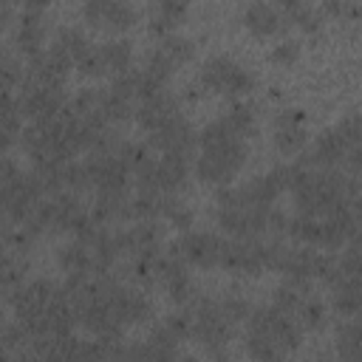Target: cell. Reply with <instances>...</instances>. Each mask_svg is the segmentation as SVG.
Segmentation results:
<instances>
[{"mask_svg": "<svg viewBox=\"0 0 362 362\" xmlns=\"http://www.w3.org/2000/svg\"><path fill=\"white\" fill-rule=\"evenodd\" d=\"M173 71H175V62L161 51V45L147 54V59H144V74H147V76H153L156 82L167 85L170 76H173Z\"/></svg>", "mask_w": 362, "mask_h": 362, "instance_id": "d4e9b609", "label": "cell"}, {"mask_svg": "<svg viewBox=\"0 0 362 362\" xmlns=\"http://www.w3.org/2000/svg\"><path fill=\"white\" fill-rule=\"evenodd\" d=\"M303 122H305V113L297 110V107L280 110V113L274 116V127H297V124H303Z\"/></svg>", "mask_w": 362, "mask_h": 362, "instance_id": "ee69618b", "label": "cell"}, {"mask_svg": "<svg viewBox=\"0 0 362 362\" xmlns=\"http://www.w3.org/2000/svg\"><path fill=\"white\" fill-rule=\"evenodd\" d=\"M322 11L331 14V17H337V20H345V23L362 17V8L354 0H325L322 3Z\"/></svg>", "mask_w": 362, "mask_h": 362, "instance_id": "8d00e7d4", "label": "cell"}, {"mask_svg": "<svg viewBox=\"0 0 362 362\" xmlns=\"http://www.w3.org/2000/svg\"><path fill=\"white\" fill-rule=\"evenodd\" d=\"M246 351L255 359H280V356H286L272 339H266L260 334H246Z\"/></svg>", "mask_w": 362, "mask_h": 362, "instance_id": "4dcf8cb0", "label": "cell"}, {"mask_svg": "<svg viewBox=\"0 0 362 362\" xmlns=\"http://www.w3.org/2000/svg\"><path fill=\"white\" fill-rule=\"evenodd\" d=\"M198 82L206 90L229 93V96H240V93H249L255 88V76L249 71H243L238 62H232L229 57H212V59H206L204 68H201V74H198Z\"/></svg>", "mask_w": 362, "mask_h": 362, "instance_id": "277c9868", "label": "cell"}, {"mask_svg": "<svg viewBox=\"0 0 362 362\" xmlns=\"http://www.w3.org/2000/svg\"><path fill=\"white\" fill-rule=\"evenodd\" d=\"M297 57H300V45H297L294 40H286V42L274 45V48H272V54H269V59H272V62H277V65H294V62H297Z\"/></svg>", "mask_w": 362, "mask_h": 362, "instance_id": "60d3db41", "label": "cell"}, {"mask_svg": "<svg viewBox=\"0 0 362 362\" xmlns=\"http://www.w3.org/2000/svg\"><path fill=\"white\" fill-rule=\"evenodd\" d=\"M167 221H170L175 229H184V232H187V229L192 226V212H189L184 204H178V206L170 212V218H167Z\"/></svg>", "mask_w": 362, "mask_h": 362, "instance_id": "f6af8a7d", "label": "cell"}, {"mask_svg": "<svg viewBox=\"0 0 362 362\" xmlns=\"http://www.w3.org/2000/svg\"><path fill=\"white\" fill-rule=\"evenodd\" d=\"M240 20H243L246 31H252L255 37H272V34L280 31V14L269 3H252V6H246V11H243Z\"/></svg>", "mask_w": 362, "mask_h": 362, "instance_id": "5bb4252c", "label": "cell"}, {"mask_svg": "<svg viewBox=\"0 0 362 362\" xmlns=\"http://www.w3.org/2000/svg\"><path fill=\"white\" fill-rule=\"evenodd\" d=\"M136 23V11L127 0H113L110 3V11H107V20H105V28L110 31H124Z\"/></svg>", "mask_w": 362, "mask_h": 362, "instance_id": "83f0119b", "label": "cell"}, {"mask_svg": "<svg viewBox=\"0 0 362 362\" xmlns=\"http://www.w3.org/2000/svg\"><path fill=\"white\" fill-rule=\"evenodd\" d=\"M272 139H274V147H277L283 156L300 153V150L305 147V141H308L303 124H297V127H274V136H272Z\"/></svg>", "mask_w": 362, "mask_h": 362, "instance_id": "cb8c5ba5", "label": "cell"}, {"mask_svg": "<svg viewBox=\"0 0 362 362\" xmlns=\"http://www.w3.org/2000/svg\"><path fill=\"white\" fill-rule=\"evenodd\" d=\"M110 3H113V0H85V3H82V17H85V23L93 25V28H105Z\"/></svg>", "mask_w": 362, "mask_h": 362, "instance_id": "e575fe53", "label": "cell"}, {"mask_svg": "<svg viewBox=\"0 0 362 362\" xmlns=\"http://www.w3.org/2000/svg\"><path fill=\"white\" fill-rule=\"evenodd\" d=\"M339 136L345 139V144H362V116H345L339 124H337Z\"/></svg>", "mask_w": 362, "mask_h": 362, "instance_id": "ab89813d", "label": "cell"}, {"mask_svg": "<svg viewBox=\"0 0 362 362\" xmlns=\"http://www.w3.org/2000/svg\"><path fill=\"white\" fill-rule=\"evenodd\" d=\"M74 62L59 51V48H48V51H40L28 59V74L25 79L28 82H37V85H51V88H62L65 76H68V68Z\"/></svg>", "mask_w": 362, "mask_h": 362, "instance_id": "ba28073f", "label": "cell"}, {"mask_svg": "<svg viewBox=\"0 0 362 362\" xmlns=\"http://www.w3.org/2000/svg\"><path fill=\"white\" fill-rule=\"evenodd\" d=\"M51 206H54V232H74L76 223L88 215L76 201V195H71L68 189L59 195H51Z\"/></svg>", "mask_w": 362, "mask_h": 362, "instance_id": "4fadbf2b", "label": "cell"}, {"mask_svg": "<svg viewBox=\"0 0 362 362\" xmlns=\"http://www.w3.org/2000/svg\"><path fill=\"white\" fill-rule=\"evenodd\" d=\"M277 3V8H280V14L288 20V23H294V25H300L305 34H314V31H320V25H322V17L305 3V0H274Z\"/></svg>", "mask_w": 362, "mask_h": 362, "instance_id": "9a60e30c", "label": "cell"}, {"mask_svg": "<svg viewBox=\"0 0 362 362\" xmlns=\"http://www.w3.org/2000/svg\"><path fill=\"white\" fill-rule=\"evenodd\" d=\"M167 328L178 337V339H187L192 337V314L189 311H181V314H170L167 317Z\"/></svg>", "mask_w": 362, "mask_h": 362, "instance_id": "b9f144b4", "label": "cell"}, {"mask_svg": "<svg viewBox=\"0 0 362 362\" xmlns=\"http://www.w3.org/2000/svg\"><path fill=\"white\" fill-rule=\"evenodd\" d=\"M198 144H201V156L195 161V173L201 181H209V184H218V187H226L238 170L243 167L246 161V144L240 136H235L223 119L206 124L201 133H198Z\"/></svg>", "mask_w": 362, "mask_h": 362, "instance_id": "6da1fadb", "label": "cell"}, {"mask_svg": "<svg viewBox=\"0 0 362 362\" xmlns=\"http://www.w3.org/2000/svg\"><path fill=\"white\" fill-rule=\"evenodd\" d=\"M303 294H305V291H300V288H294V286L283 283V286L274 291V305H277V308H283V311H288V314H297L300 303L305 300Z\"/></svg>", "mask_w": 362, "mask_h": 362, "instance_id": "d590c367", "label": "cell"}, {"mask_svg": "<svg viewBox=\"0 0 362 362\" xmlns=\"http://www.w3.org/2000/svg\"><path fill=\"white\" fill-rule=\"evenodd\" d=\"M54 48H59L74 65L79 62V57L90 48V42L85 40V34L82 31H76V28H62L59 34H57V42H54Z\"/></svg>", "mask_w": 362, "mask_h": 362, "instance_id": "603a6c76", "label": "cell"}, {"mask_svg": "<svg viewBox=\"0 0 362 362\" xmlns=\"http://www.w3.org/2000/svg\"><path fill=\"white\" fill-rule=\"evenodd\" d=\"M300 331H303V325L297 322V317L277 305L252 308V314H249V334H260V337L272 339L283 354H288L300 345Z\"/></svg>", "mask_w": 362, "mask_h": 362, "instance_id": "7a4b0ae2", "label": "cell"}, {"mask_svg": "<svg viewBox=\"0 0 362 362\" xmlns=\"http://www.w3.org/2000/svg\"><path fill=\"white\" fill-rule=\"evenodd\" d=\"M161 51L175 62V65H181V62H189L192 57H195V45H192V40H187V37H178V34H170V37H164L161 40Z\"/></svg>", "mask_w": 362, "mask_h": 362, "instance_id": "484cf974", "label": "cell"}, {"mask_svg": "<svg viewBox=\"0 0 362 362\" xmlns=\"http://www.w3.org/2000/svg\"><path fill=\"white\" fill-rule=\"evenodd\" d=\"M23 110H20V99H14L11 90H6L3 96V147L8 150L14 144L17 136H23Z\"/></svg>", "mask_w": 362, "mask_h": 362, "instance_id": "ffe728a7", "label": "cell"}, {"mask_svg": "<svg viewBox=\"0 0 362 362\" xmlns=\"http://www.w3.org/2000/svg\"><path fill=\"white\" fill-rule=\"evenodd\" d=\"M342 164H345L348 173H362V144H351V147L345 150Z\"/></svg>", "mask_w": 362, "mask_h": 362, "instance_id": "bcb514c9", "label": "cell"}, {"mask_svg": "<svg viewBox=\"0 0 362 362\" xmlns=\"http://www.w3.org/2000/svg\"><path fill=\"white\" fill-rule=\"evenodd\" d=\"M286 232L300 240V243H308V246H322V221L317 215H308V212H300L294 218H288V226Z\"/></svg>", "mask_w": 362, "mask_h": 362, "instance_id": "e0dca14e", "label": "cell"}, {"mask_svg": "<svg viewBox=\"0 0 362 362\" xmlns=\"http://www.w3.org/2000/svg\"><path fill=\"white\" fill-rule=\"evenodd\" d=\"M99 51H102V59H105L107 74H113V76L116 74H124L130 68V62H133V48H130L127 40H110Z\"/></svg>", "mask_w": 362, "mask_h": 362, "instance_id": "44dd1931", "label": "cell"}, {"mask_svg": "<svg viewBox=\"0 0 362 362\" xmlns=\"http://www.w3.org/2000/svg\"><path fill=\"white\" fill-rule=\"evenodd\" d=\"M76 68H79V74H82V76H102V74H107V68H105V59H102V51H99V48H88V51L79 57Z\"/></svg>", "mask_w": 362, "mask_h": 362, "instance_id": "74e56055", "label": "cell"}, {"mask_svg": "<svg viewBox=\"0 0 362 362\" xmlns=\"http://www.w3.org/2000/svg\"><path fill=\"white\" fill-rule=\"evenodd\" d=\"M337 266H339V283L342 280H356V283H362V252L359 249H348L339 260H337ZM337 283V286H339Z\"/></svg>", "mask_w": 362, "mask_h": 362, "instance_id": "d6a6232c", "label": "cell"}, {"mask_svg": "<svg viewBox=\"0 0 362 362\" xmlns=\"http://www.w3.org/2000/svg\"><path fill=\"white\" fill-rule=\"evenodd\" d=\"M99 110L102 116L110 122V124H119V122H127L136 110H133V99L113 90V88H105L102 90V102H99Z\"/></svg>", "mask_w": 362, "mask_h": 362, "instance_id": "ac0fdd59", "label": "cell"}, {"mask_svg": "<svg viewBox=\"0 0 362 362\" xmlns=\"http://www.w3.org/2000/svg\"><path fill=\"white\" fill-rule=\"evenodd\" d=\"M221 252H223V240L209 232H187L181 240L173 243V255H178L184 263L204 269L221 266Z\"/></svg>", "mask_w": 362, "mask_h": 362, "instance_id": "52a82bcc", "label": "cell"}, {"mask_svg": "<svg viewBox=\"0 0 362 362\" xmlns=\"http://www.w3.org/2000/svg\"><path fill=\"white\" fill-rule=\"evenodd\" d=\"M23 274H25V263L23 260H14L11 255H6L3 257V274H0L3 288L6 291H14L17 286H23Z\"/></svg>", "mask_w": 362, "mask_h": 362, "instance_id": "836d02e7", "label": "cell"}, {"mask_svg": "<svg viewBox=\"0 0 362 362\" xmlns=\"http://www.w3.org/2000/svg\"><path fill=\"white\" fill-rule=\"evenodd\" d=\"M189 314H192V339L198 345H204L209 354L221 356V348L232 337V322L223 317L221 303H215V300H198Z\"/></svg>", "mask_w": 362, "mask_h": 362, "instance_id": "3957f363", "label": "cell"}, {"mask_svg": "<svg viewBox=\"0 0 362 362\" xmlns=\"http://www.w3.org/2000/svg\"><path fill=\"white\" fill-rule=\"evenodd\" d=\"M25 8H31V11H40V8H45L51 0H20Z\"/></svg>", "mask_w": 362, "mask_h": 362, "instance_id": "c3c4849f", "label": "cell"}, {"mask_svg": "<svg viewBox=\"0 0 362 362\" xmlns=\"http://www.w3.org/2000/svg\"><path fill=\"white\" fill-rule=\"evenodd\" d=\"M195 144H198V133L192 130V124L181 113L150 133V147H156L161 153H184V156H189Z\"/></svg>", "mask_w": 362, "mask_h": 362, "instance_id": "9c48e42d", "label": "cell"}, {"mask_svg": "<svg viewBox=\"0 0 362 362\" xmlns=\"http://www.w3.org/2000/svg\"><path fill=\"white\" fill-rule=\"evenodd\" d=\"M345 150H348V144L339 136V130L334 127V130H325V133L317 136L314 147L303 156V164L305 167H322V170H328V167H334V164H339L345 158Z\"/></svg>", "mask_w": 362, "mask_h": 362, "instance_id": "8fae6325", "label": "cell"}, {"mask_svg": "<svg viewBox=\"0 0 362 362\" xmlns=\"http://www.w3.org/2000/svg\"><path fill=\"white\" fill-rule=\"evenodd\" d=\"M351 246L354 249H362V226H356V232L351 235Z\"/></svg>", "mask_w": 362, "mask_h": 362, "instance_id": "681fc988", "label": "cell"}, {"mask_svg": "<svg viewBox=\"0 0 362 362\" xmlns=\"http://www.w3.org/2000/svg\"><path fill=\"white\" fill-rule=\"evenodd\" d=\"M221 311H223V317H226L232 325L240 322V320H249V314H252L249 303L240 300V297H226V300L221 303Z\"/></svg>", "mask_w": 362, "mask_h": 362, "instance_id": "f35d334b", "label": "cell"}, {"mask_svg": "<svg viewBox=\"0 0 362 362\" xmlns=\"http://www.w3.org/2000/svg\"><path fill=\"white\" fill-rule=\"evenodd\" d=\"M116 153L124 158V164L133 170V173H139V170H144L150 161H153V156H150V150L144 147V144H136V141H119V147H116Z\"/></svg>", "mask_w": 362, "mask_h": 362, "instance_id": "4316f807", "label": "cell"}, {"mask_svg": "<svg viewBox=\"0 0 362 362\" xmlns=\"http://www.w3.org/2000/svg\"><path fill=\"white\" fill-rule=\"evenodd\" d=\"M187 8H189V0H153V17L167 20L173 28L184 20Z\"/></svg>", "mask_w": 362, "mask_h": 362, "instance_id": "f1b7e54d", "label": "cell"}, {"mask_svg": "<svg viewBox=\"0 0 362 362\" xmlns=\"http://www.w3.org/2000/svg\"><path fill=\"white\" fill-rule=\"evenodd\" d=\"M57 260H59V266H62V272H68V274H76V272H90L93 269V255H90V246L85 243V240H74V243H68V246H62L59 252H57Z\"/></svg>", "mask_w": 362, "mask_h": 362, "instance_id": "2e32d148", "label": "cell"}, {"mask_svg": "<svg viewBox=\"0 0 362 362\" xmlns=\"http://www.w3.org/2000/svg\"><path fill=\"white\" fill-rule=\"evenodd\" d=\"M20 110L25 119L31 122H42V119H54L65 110V96L62 88H51V85H37V82H23L20 85Z\"/></svg>", "mask_w": 362, "mask_h": 362, "instance_id": "5b68a950", "label": "cell"}, {"mask_svg": "<svg viewBox=\"0 0 362 362\" xmlns=\"http://www.w3.org/2000/svg\"><path fill=\"white\" fill-rule=\"evenodd\" d=\"M3 74H6V90H11V88H20V85L25 82V74H23L20 62H14L8 54L3 57Z\"/></svg>", "mask_w": 362, "mask_h": 362, "instance_id": "7bdbcfd3", "label": "cell"}, {"mask_svg": "<svg viewBox=\"0 0 362 362\" xmlns=\"http://www.w3.org/2000/svg\"><path fill=\"white\" fill-rule=\"evenodd\" d=\"M221 266L238 274H260L266 269V243H260L257 238L223 240Z\"/></svg>", "mask_w": 362, "mask_h": 362, "instance_id": "8992f818", "label": "cell"}, {"mask_svg": "<svg viewBox=\"0 0 362 362\" xmlns=\"http://www.w3.org/2000/svg\"><path fill=\"white\" fill-rule=\"evenodd\" d=\"M42 37H45V25H42L40 11L25 8V11L20 14V20H17V31H14V42H17V48H20L23 54L34 57V54L42 51Z\"/></svg>", "mask_w": 362, "mask_h": 362, "instance_id": "7c38bea8", "label": "cell"}, {"mask_svg": "<svg viewBox=\"0 0 362 362\" xmlns=\"http://www.w3.org/2000/svg\"><path fill=\"white\" fill-rule=\"evenodd\" d=\"M175 116H178V99H175L173 93H167V90H161V93H156V96L139 102V107H136V122H139L147 133L158 130L161 124H167V122L175 119Z\"/></svg>", "mask_w": 362, "mask_h": 362, "instance_id": "30bf717a", "label": "cell"}, {"mask_svg": "<svg viewBox=\"0 0 362 362\" xmlns=\"http://www.w3.org/2000/svg\"><path fill=\"white\" fill-rule=\"evenodd\" d=\"M334 308L342 317H356L362 314V283L356 280H342L334 286Z\"/></svg>", "mask_w": 362, "mask_h": 362, "instance_id": "d6986e66", "label": "cell"}, {"mask_svg": "<svg viewBox=\"0 0 362 362\" xmlns=\"http://www.w3.org/2000/svg\"><path fill=\"white\" fill-rule=\"evenodd\" d=\"M351 215H354V221L362 226V195H356V198H351Z\"/></svg>", "mask_w": 362, "mask_h": 362, "instance_id": "7dc6e473", "label": "cell"}, {"mask_svg": "<svg viewBox=\"0 0 362 362\" xmlns=\"http://www.w3.org/2000/svg\"><path fill=\"white\" fill-rule=\"evenodd\" d=\"M221 119H223V124H226L235 136H240V139L255 136V113H252V107H249V105L235 102V105H232Z\"/></svg>", "mask_w": 362, "mask_h": 362, "instance_id": "7402d4cb", "label": "cell"}, {"mask_svg": "<svg viewBox=\"0 0 362 362\" xmlns=\"http://www.w3.org/2000/svg\"><path fill=\"white\" fill-rule=\"evenodd\" d=\"M99 102H102V90H96V88H82V90L71 99V110H74L76 116L102 113V110H99Z\"/></svg>", "mask_w": 362, "mask_h": 362, "instance_id": "f546056e", "label": "cell"}, {"mask_svg": "<svg viewBox=\"0 0 362 362\" xmlns=\"http://www.w3.org/2000/svg\"><path fill=\"white\" fill-rule=\"evenodd\" d=\"M294 317H297V322L303 328H320L322 320H325V305L320 300H303Z\"/></svg>", "mask_w": 362, "mask_h": 362, "instance_id": "1f68e13d", "label": "cell"}]
</instances>
